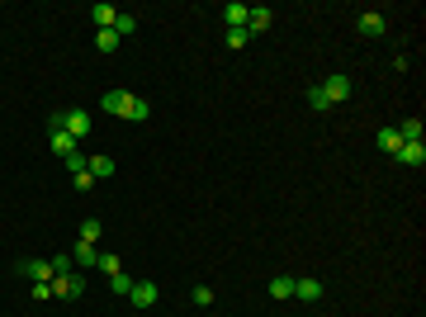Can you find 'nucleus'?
<instances>
[{"label":"nucleus","mask_w":426,"mask_h":317,"mask_svg":"<svg viewBox=\"0 0 426 317\" xmlns=\"http://www.w3.org/2000/svg\"><path fill=\"white\" fill-rule=\"evenodd\" d=\"M123 119H133V123H147V119H152V105H147L142 95H133V100H128V109H123Z\"/></svg>","instance_id":"obj_13"},{"label":"nucleus","mask_w":426,"mask_h":317,"mask_svg":"<svg viewBox=\"0 0 426 317\" xmlns=\"http://www.w3.org/2000/svg\"><path fill=\"white\" fill-rule=\"evenodd\" d=\"M71 180H76V194H95V185H100V180L90 175V171H76Z\"/></svg>","instance_id":"obj_26"},{"label":"nucleus","mask_w":426,"mask_h":317,"mask_svg":"<svg viewBox=\"0 0 426 317\" xmlns=\"http://www.w3.org/2000/svg\"><path fill=\"white\" fill-rule=\"evenodd\" d=\"M53 152L67 161L71 152H76V137H71V132H62V128H53Z\"/></svg>","instance_id":"obj_15"},{"label":"nucleus","mask_w":426,"mask_h":317,"mask_svg":"<svg viewBox=\"0 0 426 317\" xmlns=\"http://www.w3.org/2000/svg\"><path fill=\"white\" fill-rule=\"evenodd\" d=\"M246 15H251V5H241V0H228V5H223L228 28H246Z\"/></svg>","instance_id":"obj_9"},{"label":"nucleus","mask_w":426,"mask_h":317,"mask_svg":"<svg viewBox=\"0 0 426 317\" xmlns=\"http://www.w3.org/2000/svg\"><path fill=\"white\" fill-rule=\"evenodd\" d=\"M355 28H360V38H384V33H389V19H384L379 10H360Z\"/></svg>","instance_id":"obj_3"},{"label":"nucleus","mask_w":426,"mask_h":317,"mask_svg":"<svg viewBox=\"0 0 426 317\" xmlns=\"http://www.w3.org/2000/svg\"><path fill=\"white\" fill-rule=\"evenodd\" d=\"M393 161H402V166H426V147L422 142H402Z\"/></svg>","instance_id":"obj_10"},{"label":"nucleus","mask_w":426,"mask_h":317,"mask_svg":"<svg viewBox=\"0 0 426 317\" xmlns=\"http://www.w3.org/2000/svg\"><path fill=\"white\" fill-rule=\"evenodd\" d=\"M157 298H161V289L152 280H133V289H128V303H133V308H152Z\"/></svg>","instance_id":"obj_4"},{"label":"nucleus","mask_w":426,"mask_h":317,"mask_svg":"<svg viewBox=\"0 0 426 317\" xmlns=\"http://www.w3.org/2000/svg\"><path fill=\"white\" fill-rule=\"evenodd\" d=\"M398 137H402V142H422V119H402Z\"/></svg>","instance_id":"obj_19"},{"label":"nucleus","mask_w":426,"mask_h":317,"mask_svg":"<svg viewBox=\"0 0 426 317\" xmlns=\"http://www.w3.org/2000/svg\"><path fill=\"white\" fill-rule=\"evenodd\" d=\"M85 161H90V157H85V152H80V147H76V152H71V157H67V171H71V175H76V171H85Z\"/></svg>","instance_id":"obj_28"},{"label":"nucleus","mask_w":426,"mask_h":317,"mask_svg":"<svg viewBox=\"0 0 426 317\" xmlns=\"http://www.w3.org/2000/svg\"><path fill=\"white\" fill-rule=\"evenodd\" d=\"M270 24H275V10H270V5H251V15H246V33L256 38V33H266Z\"/></svg>","instance_id":"obj_6"},{"label":"nucleus","mask_w":426,"mask_h":317,"mask_svg":"<svg viewBox=\"0 0 426 317\" xmlns=\"http://www.w3.org/2000/svg\"><path fill=\"white\" fill-rule=\"evenodd\" d=\"M33 298L43 303V298H53V280H43V284H33Z\"/></svg>","instance_id":"obj_30"},{"label":"nucleus","mask_w":426,"mask_h":317,"mask_svg":"<svg viewBox=\"0 0 426 317\" xmlns=\"http://www.w3.org/2000/svg\"><path fill=\"white\" fill-rule=\"evenodd\" d=\"M95 48H100V53H114V48H119V33H114V28H100V33H95Z\"/></svg>","instance_id":"obj_24"},{"label":"nucleus","mask_w":426,"mask_h":317,"mask_svg":"<svg viewBox=\"0 0 426 317\" xmlns=\"http://www.w3.org/2000/svg\"><path fill=\"white\" fill-rule=\"evenodd\" d=\"M100 237H105V223H100V218H85V223H80V241H90V246H95Z\"/></svg>","instance_id":"obj_18"},{"label":"nucleus","mask_w":426,"mask_h":317,"mask_svg":"<svg viewBox=\"0 0 426 317\" xmlns=\"http://www.w3.org/2000/svg\"><path fill=\"white\" fill-rule=\"evenodd\" d=\"M85 171H90L95 180H109V175H114V157H90V161H85Z\"/></svg>","instance_id":"obj_16"},{"label":"nucleus","mask_w":426,"mask_h":317,"mask_svg":"<svg viewBox=\"0 0 426 317\" xmlns=\"http://www.w3.org/2000/svg\"><path fill=\"white\" fill-rule=\"evenodd\" d=\"M246 43H251V33H246V28H228V48H246Z\"/></svg>","instance_id":"obj_27"},{"label":"nucleus","mask_w":426,"mask_h":317,"mask_svg":"<svg viewBox=\"0 0 426 317\" xmlns=\"http://www.w3.org/2000/svg\"><path fill=\"white\" fill-rule=\"evenodd\" d=\"M114 33H119V38L137 33V15H119V19H114Z\"/></svg>","instance_id":"obj_25"},{"label":"nucleus","mask_w":426,"mask_h":317,"mask_svg":"<svg viewBox=\"0 0 426 317\" xmlns=\"http://www.w3.org/2000/svg\"><path fill=\"white\" fill-rule=\"evenodd\" d=\"M322 293H327L322 280H293V298H303V303H318Z\"/></svg>","instance_id":"obj_8"},{"label":"nucleus","mask_w":426,"mask_h":317,"mask_svg":"<svg viewBox=\"0 0 426 317\" xmlns=\"http://www.w3.org/2000/svg\"><path fill=\"white\" fill-rule=\"evenodd\" d=\"M53 128H62V132H71V137H85V132H90V114H85V109H57L53 114Z\"/></svg>","instance_id":"obj_1"},{"label":"nucleus","mask_w":426,"mask_h":317,"mask_svg":"<svg viewBox=\"0 0 426 317\" xmlns=\"http://www.w3.org/2000/svg\"><path fill=\"white\" fill-rule=\"evenodd\" d=\"M95 270H100V275H119V270H123V261H119L114 251H100V261H95Z\"/></svg>","instance_id":"obj_20"},{"label":"nucleus","mask_w":426,"mask_h":317,"mask_svg":"<svg viewBox=\"0 0 426 317\" xmlns=\"http://www.w3.org/2000/svg\"><path fill=\"white\" fill-rule=\"evenodd\" d=\"M80 289H85V280H80L76 270H71V275H57V280H53V298H80Z\"/></svg>","instance_id":"obj_5"},{"label":"nucleus","mask_w":426,"mask_h":317,"mask_svg":"<svg viewBox=\"0 0 426 317\" xmlns=\"http://www.w3.org/2000/svg\"><path fill=\"white\" fill-rule=\"evenodd\" d=\"M109 289L119 293V298H128V289H133V275H123V270H119V275H109Z\"/></svg>","instance_id":"obj_22"},{"label":"nucleus","mask_w":426,"mask_h":317,"mask_svg":"<svg viewBox=\"0 0 426 317\" xmlns=\"http://www.w3.org/2000/svg\"><path fill=\"white\" fill-rule=\"evenodd\" d=\"M128 100H133V90H105V95H100V109H105V114H114V119H123Z\"/></svg>","instance_id":"obj_7"},{"label":"nucleus","mask_w":426,"mask_h":317,"mask_svg":"<svg viewBox=\"0 0 426 317\" xmlns=\"http://www.w3.org/2000/svg\"><path fill=\"white\" fill-rule=\"evenodd\" d=\"M194 303H199V308H209V303H213V289H209V284H199V289H194Z\"/></svg>","instance_id":"obj_29"},{"label":"nucleus","mask_w":426,"mask_h":317,"mask_svg":"<svg viewBox=\"0 0 426 317\" xmlns=\"http://www.w3.org/2000/svg\"><path fill=\"white\" fill-rule=\"evenodd\" d=\"M71 261H76L80 270H95V261H100V246H90V241H76V251H71Z\"/></svg>","instance_id":"obj_11"},{"label":"nucleus","mask_w":426,"mask_h":317,"mask_svg":"<svg viewBox=\"0 0 426 317\" xmlns=\"http://www.w3.org/2000/svg\"><path fill=\"white\" fill-rule=\"evenodd\" d=\"M379 147L389 152V157H398V147H402V137H398V128H384L379 132Z\"/></svg>","instance_id":"obj_21"},{"label":"nucleus","mask_w":426,"mask_h":317,"mask_svg":"<svg viewBox=\"0 0 426 317\" xmlns=\"http://www.w3.org/2000/svg\"><path fill=\"white\" fill-rule=\"evenodd\" d=\"M270 298H293V275H275L270 280Z\"/></svg>","instance_id":"obj_17"},{"label":"nucleus","mask_w":426,"mask_h":317,"mask_svg":"<svg viewBox=\"0 0 426 317\" xmlns=\"http://www.w3.org/2000/svg\"><path fill=\"white\" fill-rule=\"evenodd\" d=\"M322 85V95H327V105H346L350 100V76L346 71H332L327 80H318Z\"/></svg>","instance_id":"obj_2"},{"label":"nucleus","mask_w":426,"mask_h":317,"mask_svg":"<svg viewBox=\"0 0 426 317\" xmlns=\"http://www.w3.org/2000/svg\"><path fill=\"white\" fill-rule=\"evenodd\" d=\"M85 15H90V19H95L100 28H114V19H119V10H114V5H90Z\"/></svg>","instance_id":"obj_14"},{"label":"nucleus","mask_w":426,"mask_h":317,"mask_svg":"<svg viewBox=\"0 0 426 317\" xmlns=\"http://www.w3.org/2000/svg\"><path fill=\"white\" fill-rule=\"evenodd\" d=\"M19 270H24L33 284H43V280H53V261H19Z\"/></svg>","instance_id":"obj_12"},{"label":"nucleus","mask_w":426,"mask_h":317,"mask_svg":"<svg viewBox=\"0 0 426 317\" xmlns=\"http://www.w3.org/2000/svg\"><path fill=\"white\" fill-rule=\"evenodd\" d=\"M308 109H313V114H327V95H322V85H308Z\"/></svg>","instance_id":"obj_23"}]
</instances>
